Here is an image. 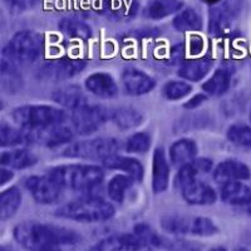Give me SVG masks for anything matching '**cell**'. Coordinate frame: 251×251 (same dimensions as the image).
Returning <instances> with one entry per match:
<instances>
[{
    "mask_svg": "<svg viewBox=\"0 0 251 251\" xmlns=\"http://www.w3.org/2000/svg\"><path fill=\"white\" fill-rule=\"evenodd\" d=\"M8 10L13 14H20L38 8L43 0H3Z\"/></svg>",
    "mask_w": 251,
    "mask_h": 251,
    "instance_id": "cell-41",
    "label": "cell"
},
{
    "mask_svg": "<svg viewBox=\"0 0 251 251\" xmlns=\"http://www.w3.org/2000/svg\"><path fill=\"white\" fill-rule=\"evenodd\" d=\"M111 120V111L100 104L87 103L84 106L71 112L72 128L75 134L91 136Z\"/></svg>",
    "mask_w": 251,
    "mask_h": 251,
    "instance_id": "cell-8",
    "label": "cell"
},
{
    "mask_svg": "<svg viewBox=\"0 0 251 251\" xmlns=\"http://www.w3.org/2000/svg\"><path fill=\"white\" fill-rule=\"evenodd\" d=\"M23 195L17 186H10L0 194V220L6 221L12 219L22 206Z\"/></svg>",
    "mask_w": 251,
    "mask_h": 251,
    "instance_id": "cell-29",
    "label": "cell"
},
{
    "mask_svg": "<svg viewBox=\"0 0 251 251\" xmlns=\"http://www.w3.org/2000/svg\"><path fill=\"white\" fill-rule=\"evenodd\" d=\"M102 12L113 19H126L137 12L136 0H100Z\"/></svg>",
    "mask_w": 251,
    "mask_h": 251,
    "instance_id": "cell-30",
    "label": "cell"
},
{
    "mask_svg": "<svg viewBox=\"0 0 251 251\" xmlns=\"http://www.w3.org/2000/svg\"><path fill=\"white\" fill-rule=\"evenodd\" d=\"M0 145L1 149H14L22 145H25V134L24 128L22 127H14L9 125L5 121L0 125Z\"/></svg>",
    "mask_w": 251,
    "mask_h": 251,
    "instance_id": "cell-35",
    "label": "cell"
},
{
    "mask_svg": "<svg viewBox=\"0 0 251 251\" xmlns=\"http://www.w3.org/2000/svg\"><path fill=\"white\" fill-rule=\"evenodd\" d=\"M111 121L122 131H129L142 125L143 116L133 107L122 106L111 111Z\"/></svg>",
    "mask_w": 251,
    "mask_h": 251,
    "instance_id": "cell-28",
    "label": "cell"
},
{
    "mask_svg": "<svg viewBox=\"0 0 251 251\" xmlns=\"http://www.w3.org/2000/svg\"><path fill=\"white\" fill-rule=\"evenodd\" d=\"M231 75L232 72L226 67L217 68L212 73L211 77L202 83L201 88H202L203 93H206L207 96H212V97H221L227 93L231 87Z\"/></svg>",
    "mask_w": 251,
    "mask_h": 251,
    "instance_id": "cell-27",
    "label": "cell"
},
{
    "mask_svg": "<svg viewBox=\"0 0 251 251\" xmlns=\"http://www.w3.org/2000/svg\"><path fill=\"white\" fill-rule=\"evenodd\" d=\"M13 237L22 248L34 251L57 250L82 243V236L75 230L39 221H23L15 225Z\"/></svg>",
    "mask_w": 251,
    "mask_h": 251,
    "instance_id": "cell-1",
    "label": "cell"
},
{
    "mask_svg": "<svg viewBox=\"0 0 251 251\" xmlns=\"http://www.w3.org/2000/svg\"><path fill=\"white\" fill-rule=\"evenodd\" d=\"M249 118H250V122H251V112H250V116H249Z\"/></svg>",
    "mask_w": 251,
    "mask_h": 251,
    "instance_id": "cell-47",
    "label": "cell"
},
{
    "mask_svg": "<svg viewBox=\"0 0 251 251\" xmlns=\"http://www.w3.org/2000/svg\"><path fill=\"white\" fill-rule=\"evenodd\" d=\"M170 175L171 167L170 161L162 147L154 149L152 154V191L153 194L160 195L167 191L170 186Z\"/></svg>",
    "mask_w": 251,
    "mask_h": 251,
    "instance_id": "cell-15",
    "label": "cell"
},
{
    "mask_svg": "<svg viewBox=\"0 0 251 251\" xmlns=\"http://www.w3.org/2000/svg\"><path fill=\"white\" fill-rule=\"evenodd\" d=\"M133 232L140 237L142 241L145 249H151V248H160L162 246L163 241L162 237L154 231L153 228L149 225V224L141 223L133 227Z\"/></svg>",
    "mask_w": 251,
    "mask_h": 251,
    "instance_id": "cell-40",
    "label": "cell"
},
{
    "mask_svg": "<svg viewBox=\"0 0 251 251\" xmlns=\"http://www.w3.org/2000/svg\"><path fill=\"white\" fill-rule=\"evenodd\" d=\"M212 177L215 182L223 185L228 181H246L250 180L251 171L246 163L239 160H225L212 170Z\"/></svg>",
    "mask_w": 251,
    "mask_h": 251,
    "instance_id": "cell-18",
    "label": "cell"
},
{
    "mask_svg": "<svg viewBox=\"0 0 251 251\" xmlns=\"http://www.w3.org/2000/svg\"><path fill=\"white\" fill-rule=\"evenodd\" d=\"M192 217L180 214H166L160 219V225L163 231L171 235H190Z\"/></svg>",
    "mask_w": 251,
    "mask_h": 251,
    "instance_id": "cell-33",
    "label": "cell"
},
{
    "mask_svg": "<svg viewBox=\"0 0 251 251\" xmlns=\"http://www.w3.org/2000/svg\"><path fill=\"white\" fill-rule=\"evenodd\" d=\"M0 163L12 170H25L37 165L38 157L30 150L14 147L13 150L1 152Z\"/></svg>",
    "mask_w": 251,
    "mask_h": 251,
    "instance_id": "cell-23",
    "label": "cell"
},
{
    "mask_svg": "<svg viewBox=\"0 0 251 251\" xmlns=\"http://www.w3.org/2000/svg\"><path fill=\"white\" fill-rule=\"evenodd\" d=\"M180 191L181 196L187 205L210 206L217 201V194L214 187L201 181L200 178L183 186Z\"/></svg>",
    "mask_w": 251,
    "mask_h": 251,
    "instance_id": "cell-14",
    "label": "cell"
},
{
    "mask_svg": "<svg viewBox=\"0 0 251 251\" xmlns=\"http://www.w3.org/2000/svg\"><path fill=\"white\" fill-rule=\"evenodd\" d=\"M151 145V134L147 132H136L126 140L123 149L129 154H143L150 151Z\"/></svg>",
    "mask_w": 251,
    "mask_h": 251,
    "instance_id": "cell-37",
    "label": "cell"
},
{
    "mask_svg": "<svg viewBox=\"0 0 251 251\" xmlns=\"http://www.w3.org/2000/svg\"><path fill=\"white\" fill-rule=\"evenodd\" d=\"M186 48L183 44H177L171 50V62L174 64H182L185 62Z\"/></svg>",
    "mask_w": 251,
    "mask_h": 251,
    "instance_id": "cell-44",
    "label": "cell"
},
{
    "mask_svg": "<svg viewBox=\"0 0 251 251\" xmlns=\"http://www.w3.org/2000/svg\"><path fill=\"white\" fill-rule=\"evenodd\" d=\"M205 49V40L201 35L191 34L188 38V53L191 57H199Z\"/></svg>",
    "mask_w": 251,
    "mask_h": 251,
    "instance_id": "cell-42",
    "label": "cell"
},
{
    "mask_svg": "<svg viewBox=\"0 0 251 251\" xmlns=\"http://www.w3.org/2000/svg\"><path fill=\"white\" fill-rule=\"evenodd\" d=\"M197 153H199V146L192 138H180L175 141L169 150L170 161L172 166L177 169L196 158Z\"/></svg>",
    "mask_w": 251,
    "mask_h": 251,
    "instance_id": "cell-24",
    "label": "cell"
},
{
    "mask_svg": "<svg viewBox=\"0 0 251 251\" xmlns=\"http://www.w3.org/2000/svg\"><path fill=\"white\" fill-rule=\"evenodd\" d=\"M87 67V62L75 58H59L43 63L37 71V78L42 82L58 83L80 75Z\"/></svg>",
    "mask_w": 251,
    "mask_h": 251,
    "instance_id": "cell-9",
    "label": "cell"
},
{
    "mask_svg": "<svg viewBox=\"0 0 251 251\" xmlns=\"http://www.w3.org/2000/svg\"><path fill=\"white\" fill-rule=\"evenodd\" d=\"M122 147V143L113 137L86 138V140L73 141L67 145L60 154L67 158L102 162L107 157L118 153Z\"/></svg>",
    "mask_w": 251,
    "mask_h": 251,
    "instance_id": "cell-6",
    "label": "cell"
},
{
    "mask_svg": "<svg viewBox=\"0 0 251 251\" xmlns=\"http://www.w3.org/2000/svg\"><path fill=\"white\" fill-rule=\"evenodd\" d=\"M84 87L89 93L102 100H112L117 97L120 92L117 82L106 72H94L89 75L84 80Z\"/></svg>",
    "mask_w": 251,
    "mask_h": 251,
    "instance_id": "cell-17",
    "label": "cell"
},
{
    "mask_svg": "<svg viewBox=\"0 0 251 251\" xmlns=\"http://www.w3.org/2000/svg\"><path fill=\"white\" fill-rule=\"evenodd\" d=\"M207 94L206 93H199V94H195L194 97H191L188 100H186L185 103H183V108L188 109V111H192V109L195 108H199V107L202 104V103H205L206 100H207Z\"/></svg>",
    "mask_w": 251,
    "mask_h": 251,
    "instance_id": "cell-43",
    "label": "cell"
},
{
    "mask_svg": "<svg viewBox=\"0 0 251 251\" xmlns=\"http://www.w3.org/2000/svg\"><path fill=\"white\" fill-rule=\"evenodd\" d=\"M44 49L43 35L35 30H20L15 33L3 49V57L18 66H29L37 62Z\"/></svg>",
    "mask_w": 251,
    "mask_h": 251,
    "instance_id": "cell-4",
    "label": "cell"
},
{
    "mask_svg": "<svg viewBox=\"0 0 251 251\" xmlns=\"http://www.w3.org/2000/svg\"><path fill=\"white\" fill-rule=\"evenodd\" d=\"M0 80L1 89L8 94L18 93L23 88V75L20 73L19 66L5 57H1Z\"/></svg>",
    "mask_w": 251,
    "mask_h": 251,
    "instance_id": "cell-25",
    "label": "cell"
},
{
    "mask_svg": "<svg viewBox=\"0 0 251 251\" xmlns=\"http://www.w3.org/2000/svg\"><path fill=\"white\" fill-rule=\"evenodd\" d=\"M58 28L66 37L72 39L88 40L92 38V28L84 20L77 17L62 18L58 23Z\"/></svg>",
    "mask_w": 251,
    "mask_h": 251,
    "instance_id": "cell-31",
    "label": "cell"
},
{
    "mask_svg": "<svg viewBox=\"0 0 251 251\" xmlns=\"http://www.w3.org/2000/svg\"><path fill=\"white\" fill-rule=\"evenodd\" d=\"M220 199L230 206L251 205V187L244 181H228L220 187Z\"/></svg>",
    "mask_w": 251,
    "mask_h": 251,
    "instance_id": "cell-20",
    "label": "cell"
},
{
    "mask_svg": "<svg viewBox=\"0 0 251 251\" xmlns=\"http://www.w3.org/2000/svg\"><path fill=\"white\" fill-rule=\"evenodd\" d=\"M25 145L38 146L43 149H57L73 142L75 133L72 127L64 123L50 125L38 128H24Z\"/></svg>",
    "mask_w": 251,
    "mask_h": 251,
    "instance_id": "cell-7",
    "label": "cell"
},
{
    "mask_svg": "<svg viewBox=\"0 0 251 251\" xmlns=\"http://www.w3.org/2000/svg\"><path fill=\"white\" fill-rule=\"evenodd\" d=\"M91 249L97 251H133L145 249V246L134 232H118L103 237Z\"/></svg>",
    "mask_w": 251,
    "mask_h": 251,
    "instance_id": "cell-13",
    "label": "cell"
},
{
    "mask_svg": "<svg viewBox=\"0 0 251 251\" xmlns=\"http://www.w3.org/2000/svg\"><path fill=\"white\" fill-rule=\"evenodd\" d=\"M203 1H205V3H207V4H211V5H214V4L220 3L221 0H203Z\"/></svg>",
    "mask_w": 251,
    "mask_h": 251,
    "instance_id": "cell-46",
    "label": "cell"
},
{
    "mask_svg": "<svg viewBox=\"0 0 251 251\" xmlns=\"http://www.w3.org/2000/svg\"><path fill=\"white\" fill-rule=\"evenodd\" d=\"M51 100H54L55 104L64 109H69L71 112L89 103L86 93L79 86H75V84L55 89L51 93Z\"/></svg>",
    "mask_w": 251,
    "mask_h": 251,
    "instance_id": "cell-21",
    "label": "cell"
},
{
    "mask_svg": "<svg viewBox=\"0 0 251 251\" xmlns=\"http://www.w3.org/2000/svg\"><path fill=\"white\" fill-rule=\"evenodd\" d=\"M13 178H14V171L9 167H5V166H1V169H0V185L4 187Z\"/></svg>",
    "mask_w": 251,
    "mask_h": 251,
    "instance_id": "cell-45",
    "label": "cell"
},
{
    "mask_svg": "<svg viewBox=\"0 0 251 251\" xmlns=\"http://www.w3.org/2000/svg\"><path fill=\"white\" fill-rule=\"evenodd\" d=\"M214 170V162L207 157H196L186 165L181 166L176 176H175V186L178 190L187 183L199 180L201 176L207 175Z\"/></svg>",
    "mask_w": 251,
    "mask_h": 251,
    "instance_id": "cell-16",
    "label": "cell"
},
{
    "mask_svg": "<svg viewBox=\"0 0 251 251\" xmlns=\"http://www.w3.org/2000/svg\"><path fill=\"white\" fill-rule=\"evenodd\" d=\"M226 138L239 149L251 150V127L245 123H234L226 131Z\"/></svg>",
    "mask_w": 251,
    "mask_h": 251,
    "instance_id": "cell-36",
    "label": "cell"
},
{
    "mask_svg": "<svg viewBox=\"0 0 251 251\" xmlns=\"http://www.w3.org/2000/svg\"><path fill=\"white\" fill-rule=\"evenodd\" d=\"M192 93V86L187 80H169L162 88L166 100H181Z\"/></svg>",
    "mask_w": 251,
    "mask_h": 251,
    "instance_id": "cell-38",
    "label": "cell"
},
{
    "mask_svg": "<svg viewBox=\"0 0 251 251\" xmlns=\"http://www.w3.org/2000/svg\"><path fill=\"white\" fill-rule=\"evenodd\" d=\"M121 83H122L126 94L134 96V97L149 94L156 87V80L153 77L134 67L123 69L121 75Z\"/></svg>",
    "mask_w": 251,
    "mask_h": 251,
    "instance_id": "cell-12",
    "label": "cell"
},
{
    "mask_svg": "<svg viewBox=\"0 0 251 251\" xmlns=\"http://www.w3.org/2000/svg\"><path fill=\"white\" fill-rule=\"evenodd\" d=\"M134 180L126 174H117L112 177L107 183V194L112 201L123 203L127 192L133 187Z\"/></svg>",
    "mask_w": 251,
    "mask_h": 251,
    "instance_id": "cell-34",
    "label": "cell"
},
{
    "mask_svg": "<svg viewBox=\"0 0 251 251\" xmlns=\"http://www.w3.org/2000/svg\"><path fill=\"white\" fill-rule=\"evenodd\" d=\"M24 186L31 195L33 200L40 205H53L58 202L64 190L48 174L26 177Z\"/></svg>",
    "mask_w": 251,
    "mask_h": 251,
    "instance_id": "cell-10",
    "label": "cell"
},
{
    "mask_svg": "<svg viewBox=\"0 0 251 251\" xmlns=\"http://www.w3.org/2000/svg\"><path fill=\"white\" fill-rule=\"evenodd\" d=\"M102 165L103 167L108 170H117V171H122L123 174L128 175L136 183L142 182L143 177H145V167L134 157L116 153L107 157L106 160H103Z\"/></svg>",
    "mask_w": 251,
    "mask_h": 251,
    "instance_id": "cell-19",
    "label": "cell"
},
{
    "mask_svg": "<svg viewBox=\"0 0 251 251\" xmlns=\"http://www.w3.org/2000/svg\"><path fill=\"white\" fill-rule=\"evenodd\" d=\"M172 25L178 31H199L202 29V17L195 8L187 6L177 13L172 20Z\"/></svg>",
    "mask_w": 251,
    "mask_h": 251,
    "instance_id": "cell-32",
    "label": "cell"
},
{
    "mask_svg": "<svg viewBox=\"0 0 251 251\" xmlns=\"http://www.w3.org/2000/svg\"><path fill=\"white\" fill-rule=\"evenodd\" d=\"M54 215L80 224H102L113 219L116 207L102 197L87 196L64 203L55 210Z\"/></svg>",
    "mask_w": 251,
    "mask_h": 251,
    "instance_id": "cell-3",
    "label": "cell"
},
{
    "mask_svg": "<svg viewBox=\"0 0 251 251\" xmlns=\"http://www.w3.org/2000/svg\"><path fill=\"white\" fill-rule=\"evenodd\" d=\"M239 13V5L235 0H221L214 4L208 12V33L212 35L225 34L231 29Z\"/></svg>",
    "mask_w": 251,
    "mask_h": 251,
    "instance_id": "cell-11",
    "label": "cell"
},
{
    "mask_svg": "<svg viewBox=\"0 0 251 251\" xmlns=\"http://www.w3.org/2000/svg\"><path fill=\"white\" fill-rule=\"evenodd\" d=\"M182 0H149L143 6V15L152 20H161L182 10Z\"/></svg>",
    "mask_w": 251,
    "mask_h": 251,
    "instance_id": "cell-26",
    "label": "cell"
},
{
    "mask_svg": "<svg viewBox=\"0 0 251 251\" xmlns=\"http://www.w3.org/2000/svg\"><path fill=\"white\" fill-rule=\"evenodd\" d=\"M12 120L22 128H38L44 126L60 125L68 118L66 109L50 104H23L13 108Z\"/></svg>",
    "mask_w": 251,
    "mask_h": 251,
    "instance_id": "cell-5",
    "label": "cell"
},
{
    "mask_svg": "<svg viewBox=\"0 0 251 251\" xmlns=\"http://www.w3.org/2000/svg\"><path fill=\"white\" fill-rule=\"evenodd\" d=\"M214 60L208 57L185 60L177 71V75L187 82H201L211 72Z\"/></svg>",
    "mask_w": 251,
    "mask_h": 251,
    "instance_id": "cell-22",
    "label": "cell"
},
{
    "mask_svg": "<svg viewBox=\"0 0 251 251\" xmlns=\"http://www.w3.org/2000/svg\"><path fill=\"white\" fill-rule=\"evenodd\" d=\"M220 232V228L211 219L205 216H192L190 235L200 237H211Z\"/></svg>",
    "mask_w": 251,
    "mask_h": 251,
    "instance_id": "cell-39",
    "label": "cell"
},
{
    "mask_svg": "<svg viewBox=\"0 0 251 251\" xmlns=\"http://www.w3.org/2000/svg\"><path fill=\"white\" fill-rule=\"evenodd\" d=\"M47 174L63 188L75 192L92 191L100 186L104 171L100 166L92 163H67L51 167Z\"/></svg>",
    "mask_w": 251,
    "mask_h": 251,
    "instance_id": "cell-2",
    "label": "cell"
}]
</instances>
